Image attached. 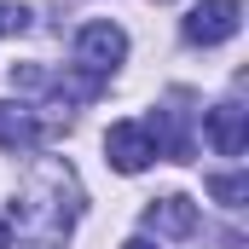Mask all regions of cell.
<instances>
[{
  "mask_svg": "<svg viewBox=\"0 0 249 249\" xmlns=\"http://www.w3.org/2000/svg\"><path fill=\"white\" fill-rule=\"evenodd\" d=\"M203 127H209V145H214L220 157H244V145H249V110L244 105H232V99L214 105Z\"/></svg>",
  "mask_w": 249,
  "mask_h": 249,
  "instance_id": "5b68a950",
  "label": "cell"
},
{
  "mask_svg": "<svg viewBox=\"0 0 249 249\" xmlns=\"http://www.w3.org/2000/svg\"><path fill=\"white\" fill-rule=\"evenodd\" d=\"M127 58V35L116 29V23H87L81 35H75V64L81 70H93V75H105V70H116V64Z\"/></svg>",
  "mask_w": 249,
  "mask_h": 249,
  "instance_id": "7a4b0ae2",
  "label": "cell"
},
{
  "mask_svg": "<svg viewBox=\"0 0 249 249\" xmlns=\"http://www.w3.org/2000/svg\"><path fill=\"white\" fill-rule=\"evenodd\" d=\"M122 249H151V244H145V238H127V244H122Z\"/></svg>",
  "mask_w": 249,
  "mask_h": 249,
  "instance_id": "30bf717a",
  "label": "cell"
},
{
  "mask_svg": "<svg viewBox=\"0 0 249 249\" xmlns=\"http://www.w3.org/2000/svg\"><path fill=\"white\" fill-rule=\"evenodd\" d=\"M209 197L226 203V209H244L249 203V180L244 174H209Z\"/></svg>",
  "mask_w": 249,
  "mask_h": 249,
  "instance_id": "52a82bcc",
  "label": "cell"
},
{
  "mask_svg": "<svg viewBox=\"0 0 249 249\" xmlns=\"http://www.w3.org/2000/svg\"><path fill=\"white\" fill-rule=\"evenodd\" d=\"M23 29H29V12H23V6H6V0H0V35H23Z\"/></svg>",
  "mask_w": 249,
  "mask_h": 249,
  "instance_id": "ba28073f",
  "label": "cell"
},
{
  "mask_svg": "<svg viewBox=\"0 0 249 249\" xmlns=\"http://www.w3.org/2000/svg\"><path fill=\"white\" fill-rule=\"evenodd\" d=\"M41 133H47V127H41L35 110H23V105H0V145H6V151H29Z\"/></svg>",
  "mask_w": 249,
  "mask_h": 249,
  "instance_id": "8992f818",
  "label": "cell"
},
{
  "mask_svg": "<svg viewBox=\"0 0 249 249\" xmlns=\"http://www.w3.org/2000/svg\"><path fill=\"white\" fill-rule=\"evenodd\" d=\"M105 157H110L116 174H139V168L157 162V145H151L145 122H116L110 133H105Z\"/></svg>",
  "mask_w": 249,
  "mask_h": 249,
  "instance_id": "3957f363",
  "label": "cell"
},
{
  "mask_svg": "<svg viewBox=\"0 0 249 249\" xmlns=\"http://www.w3.org/2000/svg\"><path fill=\"white\" fill-rule=\"evenodd\" d=\"M238 23H244V6H238V0H203V6L186 12V41H197V47H220V41L238 35Z\"/></svg>",
  "mask_w": 249,
  "mask_h": 249,
  "instance_id": "6da1fadb",
  "label": "cell"
},
{
  "mask_svg": "<svg viewBox=\"0 0 249 249\" xmlns=\"http://www.w3.org/2000/svg\"><path fill=\"white\" fill-rule=\"evenodd\" d=\"M145 226H151V232H162V238H191V232H197V203L180 197V191L151 197V203H145Z\"/></svg>",
  "mask_w": 249,
  "mask_h": 249,
  "instance_id": "277c9868",
  "label": "cell"
},
{
  "mask_svg": "<svg viewBox=\"0 0 249 249\" xmlns=\"http://www.w3.org/2000/svg\"><path fill=\"white\" fill-rule=\"evenodd\" d=\"M0 249H12V226L6 220H0Z\"/></svg>",
  "mask_w": 249,
  "mask_h": 249,
  "instance_id": "9c48e42d",
  "label": "cell"
}]
</instances>
